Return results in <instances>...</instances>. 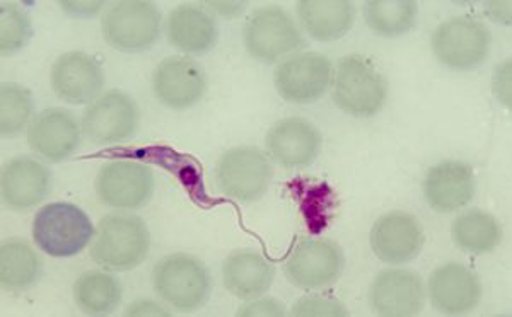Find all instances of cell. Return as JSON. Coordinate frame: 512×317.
Wrapping results in <instances>:
<instances>
[{"label":"cell","instance_id":"16","mask_svg":"<svg viewBox=\"0 0 512 317\" xmlns=\"http://www.w3.org/2000/svg\"><path fill=\"white\" fill-rule=\"evenodd\" d=\"M81 127L76 116L64 108H48L31 122L28 142L33 152L48 162L72 156L81 144Z\"/></svg>","mask_w":512,"mask_h":317},{"label":"cell","instance_id":"4","mask_svg":"<svg viewBox=\"0 0 512 317\" xmlns=\"http://www.w3.org/2000/svg\"><path fill=\"white\" fill-rule=\"evenodd\" d=\"M152 282L156 294L178 311H197L209 299V270L190 254H169L163 258L154 268Z\"/></svg>","mask_w":512,"mask_h":317},{"label":"cell","instance_id":"3","mask_svg":"<svg viewBox=\"0 0 512 317\" xmlns=\"http://www.w3.org/2000/svg\"><path fill=\"white\" fill-rule=\"evenodd\" d=\"M94 234L96 231L88 215L67 202L50 203L41 208L33 222L35 243L53 258L76 256L88 246Z\"/></svg>","mask_w":512,"mask_h":317},{"label":"cell","instance_id":"31","mask_svg":"<svg viewBox=\"0 0 512 317\" xmlns=\"http://www.w3.org/2000/svg\"><path fill=\"white\" fill-rule=\"evenodd\" d=\"M347 314L342 302L326 297H304L292 307V316L297 317H345Z\"/></svg>","mask_w":512,"mask_h":317},{"label":"cell","instance_id":"11","mask_svg":"<svg viewBox=\"0 0 512 317\" xmlns=\"http://www.w3.org/2000/svg\"><path fill=\"white\" fill-rule=\"evenodd\" d=\"M274 81L280 98L289 103H313L332 82V62L320 53H299L279 64Z\"/></svg>","mask_w":512,"mask_h":317},{"label":"cell","instance_id":"15","mask_svg":"<svg viewBox=\"0 0 512 317\" xmlns=\"http://www.w3.org/2000/svg\"><path fill=\"white\" fill-rule=\"evenodd\" d=\"M152 89L164 106L187 110L204 98V70L187 57L166 58L154 72Z\"/></svg>","mask_w":512,"mask_h":317},{"label":"cell","instance_id":"30","mask_svg":"<svg viewBox=\"0 0 512 317\" xmlns=\"http://www.w3.org/2000/svg\"><path fill=\"white\" fill-rule=\"evenodd\" d=\"M33 36L31 19L14 2H2L0 6V50L2 55L21 52Z\"/></svg>","mask_w":512,"mask_h":317},{"label":"cell","instance_id":"21","mask_svg":"<svg viewBox=\"0 0 512 317\" xmlns=\"http://www.w3.org/2000/svg\"><path fill=\"white\" fill-rule=\"evenodd\" d=\"M50 190V171L31 157H16L2 169V200L12 210L35 207Z\"/></svg>","mask_w":512,"mask_h":317},{"label":"cell","instance_id":"32","mask_svg":"<svg viewBox=\"0 0 512 317\" xmlns=\"http://www.w3.org/2000/svg\"><path fill=\"white\" fill-rule=\"evenodd\" d=\"M494 94L499 103L511 106V60L499 65L494 74Z\"/></svg>","mask_w":512,"mask_h":317},{"label":"cell","instance_id":"22","mask_svg":"<svg viewBox=\"0 0 512 317\" xmlns=\"http://www.w3.org/2000/svg\"><path fill=\"white\" fill-rule=\"evenodd\" d=\"M275 268L262 254L251 249H239L227 256L222 265L224 287L238 299L262 297L274 283Z\"/></svg>","mask_w":512,"mask_h":317},{"label":"cell","instance_id":"26","mask_svg":"<svg viewBox=\"0 0 512 317\" xmlns=\"http://www.w3.org/2000/svg\"><path fill=\"white\" fill-rule=\"evenodd\" d=\"M41 273V261L31 246L12 239L0 248V282L9 292L33 287Z\"/></svg>","mask_w":512,"mask_h":317},{"label":"cell","instance_id":"5","mask_svg":"<svg viewBox=\"0 0 512 317\" xmlns=\"http://www.w3.org/2000/svg\"><path fill=\"white\" fill-rule=\"evenodd\" d=\"M101 29L106 43L115 50L144 52L161 36V14L152 2L123 0L106 11Z\"/></svg>","mask_w":512,"mask_h":317},{"label":"cell","instance_id":"17","mask_svg":"<svg viewBox=\"0 0 512 317\" xmlns=\"http://www.w3.org/2000/svg\"><path fill=\"white\" fill-rule=\"evenodd\" d=\"M105 84L103 70L91 55L67 52L52 67V87L62 101L69 104L91 103Z\"/></svg>","mask_w":512,"mask_h":317},{"label":"cell","instance_id":"14","mask_svg":"<svg viewBox=\"0 0 512 317\" xmlns=\"http://www.w3.org/2000/svg\"><path fill=\"white\" fill-rule=\"evenodd\" d=\"M369 302L379 316H417L424 309V285L414 271L384 270L374 278Z\"/></svg>","mask_w":512,"mask_h":317},{"label":"cell","instance_id":"18","mask_svg":"<svg viewBox=\"0 0 512 317\" xmlns=\"http://www.w3.org/2000/svg\"><path fill=\"white\" fill-rule=\"evenodd\" d=\"M473 169L461 161H444L429 169L424 179V196L439 214H451L466 207L475 196Z\"/></svg>","mask_w":512,"mask_h":317},{"label":"cell","instance_id":"8","mask_svg":"<svg viewBox=\"0 0 512 317\" xmlns=\"http://www.w3.org/2000/svg\"><path fill=\"white\" fill-rule=\"evenodd\" d=\"M344 266V251L337 243L330 239L304 237L296 244L284 268L292 285L316 290L337 283L344 273Z\"/></svg>","mask_w":512,"mask_h":317},{"label":"cell","instance_id":"29","mask_svg":"<svg viewBox=\"0 0 512 317\" xmlns=\"http://www.w3.org/2000/svg\"><path fill=\"white\" fill-rule=\"evenodd\" d=\"M33 115V98L26 87L2 84L0 87V130L4 137L23 132Z\"/></svg>","mask_w":512,"mask_h":317},{"label":"cell","instance_id":"24","mask_svg":"<svg viewBox=\"0 0 512 317\" xmlns=\"http://www.w3.org/2000/svg\"><path fill=\"white\" fill-rule=\"evenodd\" d=\"M166 35L173 47L181 52L202 55L217 43V23L204 9L195 6L176 7L169 14Z\"/></svg>","mask_w":512,"mask_h":317},{"label":"cell","instance_id":"2","mask_svg":"<svg viewBox=\"0 0 512 317\" xmlns=\"http://www.w3.org/2000/svg\"><path fill=\"white\" fill-rule=\"evenodd\" d=\"M386 91V81L371 60L349 55L338 62L333 77V101L347 115L355 118L376 115L383 110Z\"/></svg>","mask_w":512,"mask_h":317},{"label":"cell","instance_id":"6","mask_svg":"<svg viewBox=\"0 0 512 317\" xmlns=\"http://www.w3.org/2000/svg\"><path fill=\"white\" fill-rule=\"evenodd\" d=\"M490 31L472 18H453L437 26L432 52L441 64L454 70L477 69L490 52Z\"/></svg>","mask_w":512,"mask_h":317},{"label":"cell","instance_id":"19","mask_svg":"<svg viewBox=\"0 0 512 317\" xmlns=\"http://www.w3.org/2000/svg\"><path fill=\"white\" fill-rule=\"evenodd\" d=\"M321 133L303 118H286L275 123L267 135V149L284 168H304L320 156Z\"/></svg>","mask_w":512,"mask_h":317},{"label":"cell","instance_id":"27","mask_svg":"<svg viewBox=\"0 0 512 317\" xmlns=\"http://www.w3.org/2000/svg\"><path fill=\"white\" fill-rule=\"evenodd\" d=\"M74 299L86 314L105 316L120 306L122 285L106 271H88L74 285Z\"/></svg>","mask_w":512,"mask_h":317},{"label":"cell","instance_id":"34","mask_svg":"<svg viewBox=\"0 0 512 317\" xmlns=\"http://www.w3.org/2000/svg\"><path fill=\"white\" fill-rule=\"evenodd\" d=\"M127 316H169V312L152 300H139L128 307Z\"/></svg>","mask_w":512,"mask_h":317},{"label":"cell","instance_id":"10","mask_svg":"<svg viewBox=\"0 0 512 317\" xmlns=\"http://www.w3.org/2000/svg\"><path fill=\"white\" fill-rule=\"evenodd\" d=\"M154 191V176L146 164L113 161L99 169L96 193L111 208L137 210L147 205Z\"/></svg>","mask_w":512,"mask_h":317},{"label":"cell","instance_id":"28","mask_svg":"<svg viewBox=\"0 0 512 317\" xmlns=\"http://www.w3.org/2000/svg\"><path fill=\"white\" fill-rule=\"evenodd\" d=\"M419 7L414 0H371L364 6L369 28L384 38L405 35L414 28Z\"/></svg>","mask_w":512,"mask_h":317},{"label":"cell","instance_id":"7","mask_svg":"<svg viewBox=\"0 0 512 317\" xmlns=\"http://www.w3.org/2000/svg\"><path fill=\"white\" fill-rule=\"evenodd\" d=\"M272 166L262 150L234 147L217 164V185L224 195L241 203H253L267 193Z\"/></svg>","mask_w":512,"mask_h":317},{"label":"cell","instance_id":"9","mask_svg":"<svg viewBox=\"0 0 512 317\" xmlns=\"http://www.w3.org/2000/svg\"><path fill=\"white\" fill-rule=\"evenodd\" d=\"M245 45L251 57L270 64L301 47L303 36L287 12L262 7L246 23Z\"/></svg>","mask_w":512,"mask_h":317},{"label":"cell","instance_id":"25","mask_svg":"<svg viewBox=\"0 0 512 317\" xmlns=\"http://www.w3.org/2000/svg\"><path fill=\"white\" fill-rule=\"evenodd\" d=\"M451 236L454 244L466 253L487 254L501 244L502 227L494 215L470 210L454 220Z\"/></svg>","mask_w":512,"mask_h":317},{"label":"cell","instance_id":"20","mask_svg":"<svg viewBox=\"0 0 512 317\" xmlns=\"http://www.w3.org/2000/svg\"><path fill=\"white\" fill-rule=\"evenodd\" d=\"M429 295L434 309L458 316L478 306L482 299V285L472 270L458 263H449L432 273Z\"/></svg>","mask_w":512,"mask_h":317},{"label":"cell","instance_id":"12","mask_svg":"<svg viewBox=\"0 0 512 317\" xmlns=\"http://www.w3.org/2000/svg\"><path fill=\"white\" fill-rule=\"evenodd\" d=\"M139 127V110L134 99L110 91L94 101L82 118V132L94 144H117L132 139Z\"/></svg>","mask_w":512,"mask_h":317},{"label":"cell","instance_id":"23","mask_svg":"<svg viewBox=\"0 0 512 317\" xmlns=\"http://www.w3.org/2000/svg\"><path fill=\"white\" fill-rule=\"evenodd\" d=\"M297 16L313 40L335 41L354 26L355 6L349 0H301Z\"/></svg>","mask_w":512,"mask_h":317},{"label":"cell","instance_id":"33","mask_svg":"<svg viewBox=\"0 0 512 317\" xmlns=\"http://www.w3.org/2000/svg\"><path fill=\"white\" fill-rule=\"evenodd\" d=\"M239 317H256V316H286L284 307L280 306L277 300L262 299L256 300L253 304L241 307V311L238 312Z\"/></svg>","mask_w":512,"mask_h":317},{"label":"cell","instance_id":"13","mask_svg":"<svg viewBox=\"0 0 512 317\" xmlns=\"http://www.w3.org/2000/svg\"><path fill=\"white\" fill-rule=\"evenodd\" d=\"M424 243V227L414 215L405 212H390L379 217L371 231L374 254L390 265H403L415 260Z\"/></svg>","mask_w":512,"mask_h":317},{"label":"cell","instance_id":"1","mask_svg":"<svg viewBox=\"0 0 512 317\" xmlns=\"http://www.w3.org/2000/svg\"><path fill=\"white\" fill-rule=\"evenodd\" d=\"M151 248L146 222L135 215H108L94 234L91 256L111 271L134 270L142 265Z\"/></svg>","mask_w":512,"mask_h":317}]
</instances>
